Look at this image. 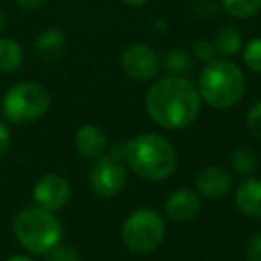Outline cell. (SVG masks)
<instances>
[{"mask_svg":"<svg viewBox=\"0 0 261 261\" xmlns=\"http://www.w3.org/2000/svg\"><path fill=\"white\" fill-rule=\"evenodd\" d=\"M202 98L197 86L185 75H168L156 81L145 95V109L154 123L179 130L197 120Z\"/></svg>","mask_w":261,"mask_h":261,"instance_id":"6da1fadb","label":"cell"},{"mask_svg":"<svg viewBox=\"0 0 261 261\" xmlns=\"http://www.w3.org/2000/svg\"><path fill=\"white\" fill-rule=\"evenodd\" d=\"M123 160L136 177L161 182L177 168V150L158 133H142L123 142Z\"/></svg>","mask_w":261,"mask_h":261,"instance_id":"7a4b0ae2","label":"cell"},{"mask_svg":"<svg viewBox=\"0 0 261 261\" xmlns=\"http://www.w3.org/2000/svg\"><path fill=\"white\" fill-rule=\"evenodd\" d=\"M197 90L210 108L229 109L238 104L245 93V75L231 59L215 58L200 72Z\"/></svg>","mask_w":261,"mask_h":261,"instance_id":"3957f363","label":"cell"},{"mask_svg":"<svg viewBox=\"0 0 261 261\" xmlns=\"http://www.w3.org/2000/svg\"><path fill=\"white\" fill-rule=\"evenodd\" d=\"M13 232L18 243L34 256H45L61 242L63 227L52 211L40 206H27L16 213Z\"/></svg>","mask_w":261,"mask_h":261,"instance_id":"277c9868","label":"cell"},{"mask_svg":"<svg viewBox=\"0 0 261 261\" xmlns=\"http://www.w3.org/2000/svg\"><path fill=\"white\" fill-rule=\"evenodd\" d=\"M167 222L163 215L150 207L133 211L122 224V242L133 254H150L163 243Z\"/></svg>","mask_w":261,"mask_h":261,"instance_id":"5b68a950","label":"cell"},{"mask_svg":"<svg viewBox=\"0 0 261 261\" xmlns=\"http://www.w3.org/2000/svg\"><path fill=\"white\" fill-rule=\"evenodd\" d=\"M52 97L45 86L33 81H23L8 90L2 100L4 116L11 123H33L47 115Z\"/></svg>","mask_w":261,"mask_h":261,"instance_id":"8992f818","label":"cell"},{"mask_svg":"<svg viewBox=\"0 0 261 261\" xmlns=\"http://www.w3.org/2000/svg\"><path fill=\"white\" fill-rule=\"evenodd\" d=\"M88 182L95 195L102 199H113L127 185V165L122 158L106 152L98 160L93 161L88 172Z\"/></svg>","mask_w":261,"mask_h":261,"instance_id":"52a82bcc","label":"cell"},{"mask_svg":"<svg viewBox=\"0 0 261 261\" xmlns=\"http://www.w3.org/2000/svg\"><path fill=\"white\" fill-rule=\"evenodd\" d=\"M120 66L129 79L149 83L160 73L161 59L152 47L145 43H130L120 56Z\"/></svg>","mask_w":261,"mask_h":261,"instance_id":"ba28073f","label":"cell"},{"mask_svg":"<svg viewBox=\"0 0 261 261\" xmlns=\"http://www.w3.org/2000/svg\"><path fill=\"white\" fill-rule=\"evenodd\" d=\"M70 197H72L70 182L61 174H45L43 177L38 179L33 188L34 204L52 213L63 210L68 204Z\"/></svg>","mask_w":261,"mask_h":261,"instance_id":"9c48e42d","label":"cell"},{"mask_svg":"<svg viewBox=\"0 0 261 261\" xmlns=\"http://www.w3.org/2000/svg\"><path fill=\"white\" fill-rule=\"evenodd\" d=\"M200 195L190 188H177L167 197L163 204L165 217L177 224L193 220L200 211Z\"/></svg>","mask_w":261,"mask_h":261,"instance_id":"30bf717a","label":"cell"},{"mask_svg":"<svg viewBox=\"0 0 261 261\" xmlns=\"http://www.w3.org/2000/svg\"><path fill=\"white\" fill-rule=\"evenodd\" d=\"M195 186H197V193L200 197L218 200V199H224L225 195H229V192L232 188V177L225 168L211 165V167H204L197 174Z\"/></svg>","mask_w":261,"mask_h":261,"instance_id":"8fae6325","label":"cell"},{"mask_svg":"<svg viewBox=\"0 0 261 261\" xmlns=\"http://www.w3.org/2000/svg\"><path fill=\"white\" fill-rule=\"evenodd\" d=\"M75 150L86 160H98L100 156H104L109 149L108 143V135L102 127L95 125V123H84L77 129L75 138Z\"/></svg>","mask_w":261,"mask_h":261,"instance_id":"7c38bea8","label":"cell"},{"mask_svg":"<svg viewBox=\"0 0 261 261\" xmlns=\"http://www.w3.org/2000/svg\"><path fill=\"white\" fill-rule=\"evenodd\" d=\"M66 48V34L58 27H48L38 34L34 41V54L40 61L54 63L63 56Z\"/></svg>","mask_w":261,"mask_h":261,"instance_id":"4fadbf2b","label":"cell"},{"mask_svg":"<svg viewBox=\"0 0 261 261\" xmlns=\"http://www.w3.org/2000/svg\"><path fill=\"white\" fill-rule=\"evenodd\" d=\"M236 207L250 218H261V179L245 177L234 192Z\"/></svg>","mask_w":261,"mask_h":261,"instance_id":"5bb4252c","label":"cell"},{"mask_svg":"<svg viewBox=\"0 0 261 261\" xmlns=\"http://www.w3.org/2000/svg\"><path fill=\"white\" fill-rule=\"evenodd\" d=\"M23 65V48L16 40L0 38V73H15Z\"/></svg>","mask_w":261,"mask_h":261,"instance_id":"9a60e30c","label":"cell"},{"mask_svg":"<svg viewBox=\"0 0 261 261\" xmlns=\"http://www.w3.org/2000/svg\"><path fill=\"white\" fill-rule=\"evenodd\" d=\"M213 45H215V50H217L218 56H222V58H231V56L238 54V52L243 48L242 33L232 25L222 27V29L215 34Z\"/></svg>","mask_w":261,"mask_h":261,"instance_id":"2e32d148","label":"cell"},{"mask_svg":"<svg viewBox=\"0 0 261 261\" xmlns=\"http://www.w3.org/2000/svg\"><path fill=\"white\" fill-rule=\"evenodd\" d=\"M231 165L240 175L250 177L257 168V156L254 154L252 149L242 145V147H238V149H234V152H232Z\"/></svg>","mask_w":261,"mask_h":261,"instance_id":"e0dca14e","label":"cell"},{"mask_svg":"<svg viewBox=\"0 0 261 261\" xmlns=\"http://www.w3.org/2000/svg\"><path fill=\"white\" fill-rule=\"evenodd\" d=\"M222 8L240 20L252 18L261 11V0H220Z\"/></svg>","mask_w":261,"mask_h":261,"instance_id":"ac0fdd59","label":"cell"},{"mask_svg":"<svg viewBox=\"0 0 261 261\" xmlns=\"http://www.w3.org/2000/svg\"><path fill=\"white\" fill-rule=\"evenodd\" d=\"M163 65L170 72V75H185L192 70V58L182 48H172L165 54Z\"/></svg>","mask_w":261,"mask_h":261,"instance_id":"d6986e66","label":"cell"},{"mask_svg":"<svg viewBox=\"0 0 261 261\" xmlns=\"http://www.w3.org/2000/svg\"><path fill=\"white\" fill-rule=\"evenodd\" d=\"M243 63L249 70L261 73V38H254L243 47Z\"/></svg>","mask_w":261,"mask_h":261,"instance_id":"ffe728a7","label":"cell"},{"mask_svg":"<svg viewBox=\"0 0 261 261\" xmlns=\"http://www.w3.org/2000/svg\"><path fill=\"white\" fill-rule=\"evenodd\" d=\"M47 261H81V254L70 243L59 242L58 245H54L47 254H45Z\"/></svg>","mask_w":261,"mask_h":261,"instance_id":"44dd1931","label":"cell"},{"mask_svg":"<svg viewBox=\"0 0 261 261\" xmlns=\"http://www.w3.org/2000/svg\"><path fill=\"white\" fill-rule=\"evenodd\" d=\"M193 56H195L199 61L210 63L217 58V50H215L213 40H206V38H199V40L193 43Z\"/></svg>","mask_w":261,"mask_h":261,"instance_id":"7402d4cb","label":"cell"},{"mask_svg":"<svg viewBox=\"0 0 261 261\" xmlns=\"http://www.w3.org/2000/svg\"><path fill=\"white\" fill-rule=\"evenodd\" d=\"M245 122H247V127H249L250 133H252L256 138L261 140V100L254 102V104L249 108L247 116H245Z\"/></svg>","mask_w":261,"mask_h":261,"instance_id":"603a6c76","label":"cell"},{"mask_svg":"<svg viewBox=\"0 0 261 261\" xmlns=\"http://www.w3.org/2000/svg\"><path fill=\"white\" fill-rule=\"evenodd\" d=\"M245 259L261 261V231L254 232L245 242Z\"/></svg>","mask_w":261,"mask_h":261,"instance_id":"cb8c5ba5","label":"cell"},{"mask_svg":"<svg viewBox=\"0 0 261 261\" xmlns=\"http://www.w3.org/2000/svg\"><path fill=\"white\" fill-rule=\"evenodd\" d=\"M11 143H13L11 129H9V125L4 122V120H0V158L9 152Z\"/></svg>","mask_w":261,"mask_h":261,"instance_id":"d4e9b609","label":"cell"},{"mask_svg":"<svg viewBox=\"0 0 261 261\" xmlns=\"http://www.w3.org/2000/svg\"><path fill=\"white\" fill-rule=\"evenodd\" d=\"M193 9L199 16H213L218 9L217 0H195Z\"/></svg>","mask_w":261,"mask_h":261,"instance_id":"484cf974","label":"cell"},{"mask_svg":"<svg viewBox=\"0 0 261 261\" xmlns=\"http://www.w3.org/2000/svg\"><path fill=\"white\" fill-rule=\"evenodd\" d=\"M45 2H47V0H16V4L22 9H25V11H36Z\"/></svg>","mask_w":261,"mask_h":261,"instance_id":"4316f807","label":"cell"},{"mask_svg":"<svg viewBox=\"0 0 261 261\" xmlns=\"http://www.w3.org/2000/svg\"><path fill=\"white\" fill-rule=\"evenodd\" d=\"M122 2L127 6H133V8H140V6H143L145 2H149V0H122Z\"/></svg>","mask_w":261,"mask_h":261,"instance_id":"83f0119b","label":"cell"},{"mask_svg":"<svg viewBox=\"0 0 261 261\" xmlns=\"http://www.w3.org/2000/svg\"><path fill=\"white\" fill-rule=\"evenodd\" d=\"M6 261H34L33 257H29V256H23V254H16V256H11L9 259H6Z\"/></svg>","mask_w":261,"mask_h":261,"instance_id":"f1b7e54d","label":"cell"},{"mask_svg":"<svg viewBox=\"0 0 261 261\" xmlns=\"http://www.w3.org/2000/svg\"><path fill=\"white\" fill-rule=\"evenodd\" d=\"M6 23H8V16H6V13H4V9L0 8V31H4V27H6Z\"/></svg>","mask_w":261,"mask_h":261,"instance_id":"f546056e","label":"cell"}]
</instances>
